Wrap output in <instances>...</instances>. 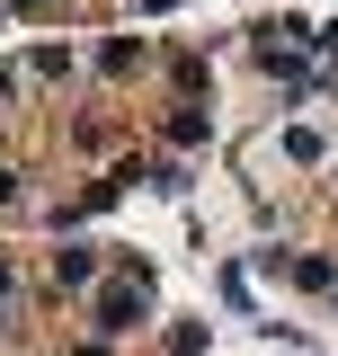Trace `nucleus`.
Wrapping results in <instances>:
<instances>
[{
  "instance_id": "f257e3e1",
  "label": "nucleus",
  "mask_w": 338,
  "mask_h": 356,
  "mask_svg": "<svg viewBox=\"0 0 338 356\" xmlns=\"http://www.w3.org/2000/svg\"><path fill=\"white\" fill-rule=\"evenodd\" d=\"M89 276H98V259H89V250H54V285H72V294H81Z\"/></svg>"
},
{
  "instance_id": "f03ea898",
  "label": "nucleus",
  "mask_w": 338,
  "mask_h": 356,
  "mask_svg": "<svg viewBox=\"0 0 338 356\" xmlns=\"http://www.w3.org/2000/svg\"><path fill=\"white\" fill-rule=\"evenodd\" d=\"M294 285H312V294H338V267H330V259H294Z\"/></svg>"
},
{
  "instance_id": "7ed1b4c3",
  "label": "nucleus",
  "mask_w": 338,
  "mask_h": 356,
  "mask_svg": "<svg viewBox=\"0 0 338 356\" xmlns=\"http://www.w3.org/2000/svg\"><path fill=\"white\" fill-rule=\"evenodd\" d=\"M169 143H178V152L205 143V107H178V116H169Z\"/></svg>"
},
{
  "instance_id": "20e7f679",
  "label": "nucleus",
  "mask_w": 338,
  "mask_h": 356,
  "mask_svg": "<svg viewBox=\"0 0 338 356\" xmlns=\"http://www.w3.org/2000/svg\"><path fill=\"white\" fill-rule=\"evenodd\" d=\"M169 356H205V321H178L169 330Z\"/></svg>"
},
{
  "instance_id": "39448f33",
  "label": "nucleus",
  "mask_w": 338,
  "mask_h": 356,
  "mask_svg": "<svg viewBox=\"0 0 338 356\" xmlns=\"http://www.w3.org/2000/svg\"><path fill=\"white\" fill-rule=\"evenodd\" d=\"M0 205H18V170H0Z\"/></svg>"
},
{
  "instance_id": "423d86ee",
  "label": "nucleus",
  "mask_w": 338,
  "mask_h": 356,
  "mask_svg": "<svg viewBox=\"0 0 338 356\" xmlns=\"http://www.w3.org/2000/svg\"><path fill=\"white\" fill-rule=\"evenodd\" d=\"M0 303H9V267H0Z\"/></svg>"
},
{
  "instance_id": "0eeeda50",
  "label": "nucleus",
  "mask_w": 338,
  "mask_h": 356,
  "mask_svg": "<svg viewBox=\"0 0 338 356\" xmlns=\"http://www.w3.org/2000/svg\"><path fill=\"white\" fill-rule=\"evenodd\" d=\"M134 9H169V0H134Z\"/></svg>"
},
{
  "instance_id": "6e6552de",
  "label": "nucleus",
  "mask_w": 338,
  "mask_h": 356,
  "mask_svg": "<svg viewBox=\"0 0 338 356\" xmlns=\"http://www.w3.org/2000/svg\"><path fill=\"white\" fill-rule=\"evenodd\" d=\"M0 98H9V72H0Z\"/></svg>"
},
{
  "instance_id": "1a4fd4ad",
  "label": "nucleus",
  "mask_w": 338,
  "mask_h": 356,
  "mask_svg": "<svg viewBox=\"0 0 338 356\" xmlns=\"http://www.w3.org/2000/svg\"><path fill=\"white\" fill-rule=\"evenodd\" d=\"M18 9H45V0H18Z\"/></svg>"
},
{
  "instance_id": "9d476101",
  "label": "nucleus",
  "mask_w": 338,
  "mask_h": 356,
  "mask_svg": "<svg viewBox=\"0 0 338 356\" xmlns=\"http://www.w3.org/2000/svg\"><path fill=\"white\" fill-rule=\"evenodd\" d=\"M330 303H338V294H330Z\"/></svg>"
}]
</instances>
